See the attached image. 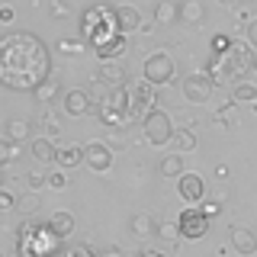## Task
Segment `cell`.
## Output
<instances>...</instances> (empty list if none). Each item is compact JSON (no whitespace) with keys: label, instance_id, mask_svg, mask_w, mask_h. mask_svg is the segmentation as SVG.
Listing matches in <instances>:
<instances>
[{"label":"cell","instance_id":"cell-1","mask_svg":"<svg viewBox=\"0 0 257 257\" xmlns=\"http://www.w3.org/2000/svg\"><path fill=\"white\" fill-rule=\"evenodd\" d=\"M0 80L10 90H36L48 80V48L32 32H7L0 39Z\"/></svg>","mask_w":257,"mask_h":257},{"label":"cell","instance_id":"cell-2","mask_svg":"<svg viewBox=\"0 0 257 257\" xmlns=\"http://www.w3.org/2000/svg\"><path fill=\"white\" fill-rule=\"evenodd\" d=\"M247 48H251L247 42H231V45H228V52L212 55V58H209L206 74L212 77V84H225V87H228L231 80L244 77L247 71H251L254 52H247Z\"/></svg>","mask_w":257,"mask_h":257},{"label":"cell","instance_id":"cell-3","mask_svg":"<svg viewBox=\"0 0 257 257\" xmlns=\"http://www.w3.org/2000/svg\"><path fill=\"white\" fill-rule=\"evenodd\" d=\"M80 26H84V36L90 39L93 48H103L116 36H122L116 26V7H90L80 20Z\"/></svg>","mask_w":257,"mask_h":257},{"label":"cell","instance_id":"cell-4","mask_svg":"<svg viewBox=\"0 0 257 257\" xmlns=\"http://www.w3.org/2000/svg\"><path fill=\"white\" fill-rule=\"evenodd\" d=\"M58 238L52 235L48 225H20V257H58Z\"/></svg>","mask_w":257,"mask_h":257},{"label":"cell","instance_id":"cell-5","mask_svg":"<svg viewBox=\"0 0 257 257\" xmlns=\"http://www.w3.org/2000/svg\"><path fill=\"white\" fill-rule=\"evenodd\" d=\"M142 128H145V139H148L151 145H167V142H174V122H171V116H167L164 109H151L148 116L142 119Z\"/></svg>","mask_w":257,"mask_h":257},{"label":"cell","instance_id":"cell-6","mask_svg":"<svg viewBox=\"0 0 257 257\" xmlns=\"http://www.w3.org/2000/svg\"><path fill=\"white\" fill-rule=\"evenodd\" d=\"M174 77H177V64H174L171 55H167V52L148 55V61H145V80H148V84L164 87V84H171Z\"/></svg>","mask_w":257,"mask_h":257},{"label":"cell","instance_id":"cell-7","mask_svg":"<svg viewBox=\"0 0 257 257\" xmlns=\"http://www.w3.org/2000/svg\"><path fill=\"white\" fill-rule=\"evenodd\" d=\"M209 231V215L203 212L199 206H187L180 212V235L183 238H190V241H196V238H203Z\"/></svg>","mask_w":257,"mask_h":257},{"label":"cell","instance_id":"cell-8","mask_svg":"<svg viewBox=\"0 0 257 257\" xmlns=\"http://www.w3.org/2000/svg\"><path fill=\"white\" fill-rule=\"evenodd\" d=\"M183 96H187V103H209V96H212V77L203 74V71H196V74L183 77Z\"/></svg>","mask_w":257,"mask_h":257},{"label":"cell","instance_id":"cell-9","mask_svg":"<svg viewBox=\"0 0 257 257\" xmlns=\"http://www.w3.org/2000/svg\"><path fill=\"white\" fill-rule=\"evenodd\" d=\"M177 190H180V199L183 203H190V206H199L206 199V180L199 174H193V171H183L180 177H177Z\"/></svg>","mask_w":257,"mask_h":257},{"label":"cell","instance_id":"cell-10","mask_svg":"<svg viewBox=\"0 0 257 257\" xmlns=\"http://www.w3.org/2000/svg\"><path fill=\"white\" fill-rule=\"evenodd\" d=\"M84 164L90 167L93 174H106L109 167H112V145L106 142H90V145H84Z\"/></svg>","mask_w":257,"mask_h":257},{"label":"cell","instance_id":"cell-11","mask_svg":"<svg viewBox=\"0 0 257 257\" xmlns=\"http://www.w3.org/2000/svg\"><path fill=\"white\" fill-rule=\"evenodd\" d=\"M61 109L68 112V116H87V112H90V93L80 90V87H71V90H64V96H61Z\"/></svg>","mask_w":257,"mask_h":257},{"label":"cell","instance_id":"cell-12","mask_svg":"<svg viewBox=\"0 0 257 257\" xmlns=\"http://www.w3.org/2000/svg\"><path fill=\"white\" fill-rule=\"evenodd\" d=\"M231 247H235L241 257L257 254V231L244 228V225H235V228H231Z\"/></svg>","mask_w":257,"mask_h":257},{"label":"cell","instance_id":"cell-13","mask_svg":"<svg viewBox=\"0 0 257 257\" xmlns=\"http://www.w3.org/2000/svg\"><path fill=\"white\" fill-rule=\"evenodd\" d=\"M48 228H52V235L58 238V241H64V238H71V231L77 228V222H74V215L71 212H52L48 215Z\"/></svg>","mask_w":257,"mask_h":257},{"label":"cell","instance_id":"cell-14","mask_svg":"<svg viewBox=\"0 0 257 257\" xmlns=\"http://www.w3.org/2000/svg\"><path fill=\"white\" fill-rule=\"evenodd\" d=\"M100 77H103V84L109 87V90H119V87H125V68L119 61H103L100 64Z\"/></svg>","mask_w":257,"mask_h":257},{"label":"cell","instance_id":"cell-15","mask_svg":"<svg viewBox=\"0 0 257 257\" xmlns=\"http://www.w3.org/2000/svg\"><path fill=\"white\" fill-rule=\"evenodd\" d=\"M116 26H119V32L128 39V32H139L142 29V16H139V10L135 7H116Z\"/></svg>","mask_w":257,"mask_h":257},{"label":"cell","instance_id":"cell-16","mask_svg":"<svg viewBox=\"0 0 257 257\" xmlns=\"http://www.w3.org/2000/svg\"><path fill=\"white\" fill-rule=\"evenodd\" d=\"M180 20L187 23V26H199V23L206 20V4L203 0H183L180 4Z\"/></svg>","mask_w":257,"mask_h":257},{"label":"cell","instance_id":"cell-17","mask_svg":"<svg viewBox=\"0 0 257 257\" xmlns=\"http://www.w3.org/2000/svg\"><path fill=\"white\" fill-rule=\"evenodd\" d=\"M32 96H36V103H42V106H52L58 96H64L61 93V87H58V80L55 77H48V80H42V84L32 90Z\"/></svg>","mask_w":257,"mask_h":257},{"label":"cell","instance_id":"cell-18","mask_svg":"<svg viewBox=\"0 0 257 257\" xmlns=\"http://www.w3.org/2000/svg\"><path fill=\"white\" fill-rule=\"evenodd\" d=\"M128 228H132V235H135V238L158 235V222L151 219L148 212H139V215H132V219H128Z\"/></svg>","mask_w":257,"mask_h":257},{"label":"cell","instance_id":"cell-19","mask_svg":"<svg viewBox=\"0 0 257 257\" xmlns=\"http://www.w3.org/2000/svg\"><path fill=\"white\" fill-rule=\"evenodd\" d=\"M84 145H64V148H58V167H64V171H68V167H77V164H84Z\"/></svg>","mask_w":257,"mask_h":257},{"label":"cell","instance_id":"cell-20","mask_svg":"<svg viewBox=\"0 0 257 257\" xmlns=\"http://www.w3.org/2000/svg\"><path fill=\"white\" fill-rule=\"evenodd\" d=\"M29 151H32V158L42 161V164H45V161H55V158H58V148L52 145V139H48V135H42V139H32V142H29Z\"/></svg>","mask_w":257,"mask_h":257},{"label":"cell","instance_id":"cell-21","mask_svg":"<svg viewBox=\"0 0 257 257\" xmlns=\"http://www.w3.org/2000/svg\"><path fill=\"white\" fill-rule=\"evenodd\" d=\"M177 20H180V7H177L174 0H158V7H155V23L158 26H171Z\"/></svg>","mask_w":257,"mask_h":257},{"label":"cell","instance_id":"cell-22","mask_svg":"<svg viewBox=\"0 0 257 257\" xmlns=\"http://www.w3.org/2000/svg\"><path fill=\"white\" fill-rule=\"evenodd\" d=\"M231 103H251L257 109V84H247V80H238L231 87Z\"/></svg>","mask_w":257,"mask_h":257},{"label":"cell","instance_id":"cell-23","mask_svg":"<svg viewBox=\"0 0 257 257\" xmlns=\"http://www.w3.org/2000/svg\"><path fill=\"white\" fill-rule=\"evenodd\" d=\"M125 45H128V39H125V36H116L112 42H106L103 48H96V58H100V64H103V61H116L119 55L125 52Z\"/></svg>","mask_w":257,"mask_h":257},{"label":"cell","instance_id":"cell-24","mask_svg":"<svg viewBox=\"0 0 257 257\" xmlns=\"http://www.w3.org/2000/svg\"><path fill=\"white\" fill-rule=\"evenodd\" d=\"M158 171H161V177H180L183 174V155H180V151L164 155V158H161V164H158Z\"/></svg>","mask_w":257,"mask_h":257},{"label":"cell","instance_id":"cell-25","mask_svg":"<svg viewBox=\"0 0 257 257\" xmlns=\"http://www.w3.org/2000/svg\"><path fill=\"white\" fill-rule=\"evenodd\" d=\"M196 135L190 132V128H177L174 132V148L180 151V155H190V151H196Z\"/></svg>","mask_w":257,"mask_h":257},{"label":"cell","instance_id":"cell-26","mask_svg":"<svg viewBox=\"0 0 257 257\" xmlns=\"http://www.w3.org/2000/svg\"><path fill=\"white\" fill-rule=\"evenodd\" d=\"M4 139H10V142H26L29 139V122L26 119H10L7 122V132H4Z\"/></svg>","mask_w":257,"mask_h":257},{"label":"cell","instance_id":"cell-27","mask_svg":"<svg viewBox=\"0 0 257 257\" xmlns=\"http://www.w3.org/2000/svg\"><path fill=\"white\" fill-rule=\"evenodd\" d=\"M158 238L167 241V244H174V241H180V222H158Z\"/></svg>","mask_w":257,"mask_h":257},{"label":"cell","instance_id":"cell-28","mask_svg":"<svg viewBox=\"0 0 257 257\" xmlns=\"http://www.w3.org/2000/svg\"><path fill=\"white\" fill-rule=\"evenodd\" d=\"M16 158H20V142L0 139V164H13Z\"/></svg>","mask_w":257,"mask_h":257},{"label":"cell","instance_id":"cell-29","mask_svg":"<svg viewBox=\"0 0 257 257\" xmlns=\"http://www.w3.org/2000/svg\"><path fill=\"white\" fill-rule=\"evenodd\" d=\"M23 180H26L29 190H42V187H48V174H42V171H29Z\"/></svg>","mask_w":257,"mask_h":257},{"label":"cell","instance_id":"cell-30","mask_svg":"<svg viewBox=\"0 0 257 257\" xmlns=\"http://www.w3.org/2000/svg\"><path fill=\"white\" fill-rule=\"evenodd\" d=\"M68 174H64V167H58V171H52V174H48V187H52V190H68Z\"/></svg>","mask_w":257,"mask_h":257},{"label":"cell","instance_id":"cell-31","mask_svg":"<svg viewBox=\"0 0 257 257\" xmlns=\"http://www.w3.org/2000/svg\"><path fill=\"white\" fill-rule=\"evenodd\" d=\"M58 52H61V55H68V58H74V55L84 52V45L74 42V39H61V42H58Z\"/></svg>","mask_w":257,"mask_h":257},{"label":"cell","instance_id":"cell-32","mask_svg":"<svg viewBox=\"0 0 257 257\" xmlns=\"http://www.w3.org/2000/svg\"><path fill=\"white\" fill-rule=\"evenodd\" d=\"M10 209H16V196L4 187L0 190V212H10Z\"/></svg>","mask_w":257,"mask_h":257},{"label":"cell","instance_id":"cell-33","mask_svg":"<svg viewBox=\"0 0 257 257\" xmlns=\"http://www.w3.org/2000/svg\"><path fill=\"white\" fill-rule=\"evenodd\" d=\"M244 39H247V45H251L254 52H257V16H254V20L244 26Z\"/></svg>","mask_w":257,"mask_h":257},{"label":"cell","instance_id":"cell-34","mask_svg":"<svg viewBox=\"0 0 257 257\" xmlns=\"http://www.w3.org/2000/svg\"><path fill=\"white\" fill-rule=\"evenodd\" d=\"M228 45H231V39H228V36H212V55L228 52Z\"/></svg>","mask_w":257,"mask_h":257},{"label":"cell","instance_id":"cell-35","mask_svg":"<svg viewBox=\"0 0 257 257\" xmlns=\"http://www.w3.org/2000/svg\"><path fill=\"white\" fill-rule=\"evenodd\" d=\"M36 209H39L36 196H23V199H20V212H23V215H32V212H36Z\"/></svg>","mask_w":257,"mask_h":257},{"label":"cell","instance_id":"cell-36","mask_svg":"<svg viewBox=\"0 0 257 257\" xmlns=\"http://www.w3.org/2000/svg\"><path fill=\"white\" fill-rule=\"evenodd\" d=\"M58 257H93V254H90V247H71V251H64Z\"/></svg>","mask_w":257,"mask_h":257},{"label":"cell","instance_id":"cell-37","mask_svg":"<svg viewBox=\"0 0 257 257\" xmlns=\"http://www.w3.org/2000/svg\"><path fill=\"white\" fill-rule=\"evenodd\" d=\"M13 16H16V10H13L10 4H4V7H0V23H13Z\"/></svg>","mask_w":257,"mask_h":257},{"label":"cell","instance_id":"cell-38","mask_svg":"<svg viewBox=\"0 0 257 257\" xmlns=\"http://www.w3.org/2000/svg\"><path fill=\"white\" fill-rule=\"evenodd\" d=\"M109 142H112V145H125V135H122V128H109Z\"/></svg>","mask_w":257,"mask_h":257},{"label":"cell","instance_id":"cell-39","mask_svg":"<svg viewBox=\"0 0 257 257\" xmlns=\"http://www.w3.org/2000/svg\"><path fill=\"white\" fill-rule=\"evenodd\" d=\"M199 209H203L209 219H215V215H219V203H206V206H199Z\"/></svg>","mask_w":257,"mask_h":257},{"label":"cell","instance_id":"cell-40","mask_svg":"<svg viewBox=\"0 0 257 257\" xmlns=\"http://www.w3.org/2000/svg\"><path fill=\"white\" fill-rule=\"evenodd\" d=\"M52 13L55 16H64V13H68V7H64V4H52Z\"/></svg>","mask_w":257,"mask_h":257},{"label":"cell","instance_id":"cell-41","mask_svg":"<svg viewBox=\"0 0 257 257\" xmlns=\"http://www.w3.org/2000/svg\"><path fill=\"white\" fill-rule=\"evenodd\" d=\"M139 257H167V254H158V251H142Z\"/></svg>","mask_w":257,"mask_h":257},{"label":"cell","instance_id":"cell-42","mask_svg":"<svg viewBox=\"0 0 257 257\" xmlns=\"http://www.w3.org/2000/svg\"><path fill=\"white\" fill-rule=\"evenodd\" d=\"M251 68H254V71H257V52H254V61H251Z\"/></svg>","mask_w":257,"mask_h":257},{"label":"cell","instance_id":"cell-43","mask_svg":"<svg viewBox=\"0 0 257 257\" xmlns=\"http://www.w3.org/2000/svg\"><path fill=\"white\" fill-rule=\"evenodd\" d=\"M222 4H225V7H235V0H222Z\"/></svg>","mask_w":257,"mask_h":257},{"label":"cell","instance_id":"cell-44","mask_svg":"<svg viewBox=\"0 0 257 257\" xmlns=\"http://www.w3.org/2000/svg\"><path fill=\"white\" fill-rule=\"evenodd\" d=\"M106 257H119V254H106Z\"/></svg>","mask_w":257,"mask_h":257}]
</instances>
